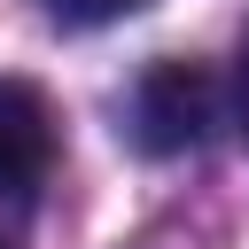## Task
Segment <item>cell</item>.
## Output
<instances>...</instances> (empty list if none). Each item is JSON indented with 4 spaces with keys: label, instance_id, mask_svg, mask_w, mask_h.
Listing matches in <instances>:
<instances>
[{
    "label": "cell",
    "instance_id": "obj_1",
    "mask_svg": "<svg viewBox=\"0 0 249 249\" xmlns=\"http://www.w3.org/2000/svg\"><path fill=\"white\" fill-rule=\"evenodd\" d=\"M210 109H218V93H210L202 62H156L132 86V140L148 156H187V148H202Z\"/></svg>",
    "mask_w": 249,
    "mask_h": 249
},
{
    "label": "cell",
    "instance_id": "obj_2",
    "mask_svg": "<svg viewBox=\"0 0 249 249\" xmlns=\"http://www.w3.org/2000/svg\"><path fill=\"white\" fill-rule=\"evenodd\" d=\"M54 171V109L31 78H0V195H31Z\"/></svg>",
    "mask_w": 249,
    "mask_h": 249
},
{
    "label": "cell",
    "instance_id": "obj_3",
    "mask_svg": "<svg viewBox=\"0 0 249 249\" xmlns=\"http://www.w3.org/2000/svg\"><path fill=\"white\" fill-rule=\"evenodd\" d=\"M62 23H117V16H132L140 0H47Z\"/></svg>",
    "mask_w": 249,
    "mask_h": 249
},
{
    "label": "cell",
    "instance_id": "obj_4",
    "mask_svg": "<svg viewBox=\"0 0 249 249\" xmlns=\"http://www.w3.org/2000/svg\"><path fill=\"white\" fill-rule=\"evenodd\" d=\"M233 124L249 140V31H241V62H233Z\"/></svg>",
    "mask_w": 249,
    "mask_h": 249
}]
</instances>
